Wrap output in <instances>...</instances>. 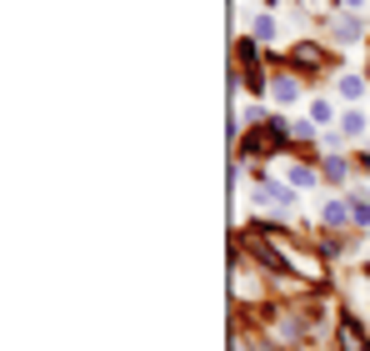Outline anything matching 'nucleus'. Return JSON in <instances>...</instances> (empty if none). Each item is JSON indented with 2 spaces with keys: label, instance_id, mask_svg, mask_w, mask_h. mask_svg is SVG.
I'll return each instance as SVG.
<instances>
[{
  "label": "nucleus",
  "instance_id": "nucleus-13",
  "mask_svg": "<svg viewBox=\"0 0 370 351\" xmlns=\"http://www.w3.org/2000/svg\"><path fill=\"white\" fill-rule=\"evenodd\" d=\"M311 120H331V100H315V106H311Z\"/></svg>",
  "mask_w": 370,
  "mask_h": 351
},
{
  "label": "nucleus",
  "instance_id": "nucleus-10",
  "mask_svg": "<svg viewBox=\"0 0 370 351\" xmlns=\"http://www.w3.org/2000/svg\"><path fill=\"white\" fill-rule=\"evenodd\" d=\"M351 206H355V226H370V201L365 196H351Z\"/></svg>",
  "mask_w": 370,
  "mask_h": 351
},
{
  "label": "nucleus",
  "instance_id": "nucleus-6",
  "mask_svg": "<svg viewBox=\"0 0 370 351\" xmlns=\"http://www.w3.org/2000/svg\"><path fill=\"white\" fill-rule=\"evenodd\" d=\"M255 196H260V201H275V206H290V191H286V186H260Z\"/></svg>",
  "mask_w": 370,
  "mask_h": 351
},
{
  "label": "nucleus",
  "instance_id": "nucleus-8",
  "mask_svg": "<svg viewBox=\"0 0 370 351\" xmlns=\"http://www.w3.org/2000/svg\"><path fill=\"white\" fill-rule=\"evenodd\" d=\"M340 131H345V136H360V131H365V116H360V111H345V116H340Z\"/></svg>",
  "mask_w": 370,
  "mask_h": 351
},
{
  "label": "nucleus",
  "instance_id": "nucleus-5",
  "mask_svg": "<svg viewBox=\"0 0 370 351\" xmlns=\"http://www.w3.org/2000/svg\"><path fill=\"white\" fill-rule=\"evenodd\" d=\"M286 181H290V186H295V191H306V186H315V181H320V176H315V171H311V166H290V171H286Z\"/></svg>",
  "mask_w": 370,
  "mask_h": 351
},
{
  "label": "nucleus",
  "instance_id": "nucleus-9",
  "mask_svg": "<svg viewBox=\"0 0 370 351\" xmlns=\"http://www.w3.org/2000/svg\"><path fill=\"white\" fill-rule=\"evenodd\" d=\"M325 181H345V161L340 156H331V161H325V171H320Z\"/></svg>",
  "mask_w": 370,
  "mask_h": 351
},
{
  "label": "nucleus",
  "instance_id": "nucleus-3",
  "mask_svg": "<svg viewBox=\"0 0 370 351\" xmlns=\"http://www.w3.org/2000/svg\"><path fill=\"white\" fill-rule=\"evenodd\" d=\"M320 221H325V226H345V221H355V206H351V201H331V206L320 211Z\"/></svg>",
  "mask_w": 370,
  "mask_h": 351
},
{
  "label": "nucleus",
  "instance_id": "nucleus-12",
  "mask_svg": "<svg viewBox=\"0 0 370 351\" xmlns=\"http://www.w3.org/2000/svg\"><path fill=\"white\" fill-rule=\"evenodd\" d=\"M340 96H345V100H360V80L345 75V80H340Z\"/></svg>",
  "mask_w": 370,
  "mask_h": 351
},
{
  "label": "nucleus",
  "instance_id": "nucleus-4",
  "mask_svg": "<svg viewBox=\"0 0 370 351\" xmlns=\"http://www.w3.org/2000/svg\"><path fill=\"white\" fill-rule=\"evenodd\" d=\"M320 60H325V51H320V46H295V66H300V71H315Z\"/></svg>",
  "mask_w": 370,
  "mask_h": 351
},
{
  "label": "nucleus",
  "instance_id": "nucleus-2",
  "mask_svg": "<svg viewBox=\"0 0 370 351\" xmlns=\"http://www.w3.org/2000/svg\"><path fill=\"white\" fill-rule=\"evenodd\" d=\"M275 100H280V106H295V100H300V80L295 75H275Z\"/></svg>",
  "mask_w": 370,
  "mask_h": 351
},
{
  "label": "nucleus",
  "instance_id": "nucleus-7",
  "mask_svg": "<svg viewBox=\"0 0 370 351\" xmlns=\"http://www.w3.org/2000/svg\"><path fill=\"white\" fill-rule=\"evenodd\" d=\"M355 35H360V20H355V15L335 20V40H355Z\"/></svg>",
  "mask_w": 370,
  "mask_h": 351
},
{
  "label": "nucleus",
  "instance_id": "nucleus-11",
  "mask_svg": "<svg viewBox=\"0 0 370 351\" xmlns=\"http://www.w3.org/2000/svg\"><path fill=\"white\" fill-rule=\"evenodd\" d=\"M270 35H275V20L260 15V20H255V40H270Z\"/></svg>",
  "mask_w": 370,
  "mask_h": 351
},
{
  "label": "nucleus",
  "instance_id": "nucleus-1",
  "mask_svg": "<svg viewBox=\"0 0 370 351\" xmlns=\"http://www.w3.org/2000/svg\"><path fill=\"white\" fill-rule=\"evenodd\" d=\"M335 346H340V351H370V336H365V326H360L355 316H340V326H335Z\"/></svg>",
  "mask_w": 370,
  "mask_h": 351
},
{
  "label": "nucleus",
  "instance_id": "nucleus-14",
  "mask_svg": "<svg viewBox=\"0 0 370 351\" xmlns=\"http://www.w3.org/2000/svg\"><path fill=\"white\" fill-rule=\"evenodd\" d=\"M340 6H345V10H360V6H365V0H340Z\"/></svg>",
  "mask_w": 370,
  "mask_h": 351
}]
</instances>
